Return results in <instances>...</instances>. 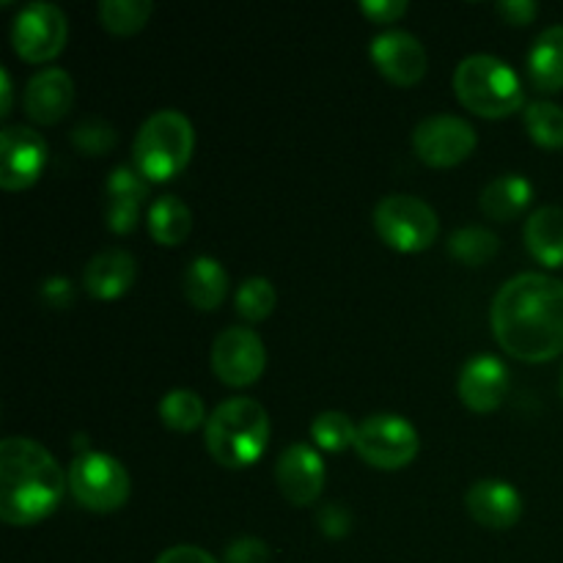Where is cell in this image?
Here are the masks:
<instances>
[{
	"label": "cell",
	"mask_w": 563,
	"mask_h": 563,
	"mask_svg": "<svg viewBox=\"0 0 563 563\" xmlns=\"http://www.w3.org/2000/svg\"><path fill=\"white\" fill-rule=\"evenodd\" d=\"M489 322L511 357L553 361L563 352V284L542 273L515 275L495 295Z\"/></svg>",
	"instance_id": "cell-1"
},
{
	"label": "cell",
	"mask_w": 563,
	"mask_h": 563,
	"mask_svg": "<svg viewBox=\"0 0 563 563\" xmlns=\"http://www.w3.org/2000/svg\"><path fill=\"white\" fill-rule=\"evenodd\" d=\"M69 476L55 456L31 438L0 443V517L9 526H36L58 509Z\"/></svg>",
	"instance_id": "cell-2"
},
{
	"label": "cell",
	"mask_w": 563,
	"mask_h": 563,
	"mask_svg": "<svg viewBox=\"0 0 563 563\" xmlns=\"http://www.w3.org/2000/svg\"><path fill=\"white\" fill-rule=\"evenodd\" d=\"M203 438L214 462L231 471L251 467L267 451L269 416L256 399L236 396L214 407Z\"/></svg>",
	"instance_id": "cell-3"
},
{
	"label": "cell",
	"mask_w": 563,
	"mask_h": 563,
	"mask_svg": "<svg viewBox=\"0 0 563 563\" xmlns=\"http://www.w3.org/2000/svg\"><path fill=\"white\" fill-rule=\"evenodd\" d=\"M454 93L462 108L484 119H504L526 102L517 71L495 55H467L454 71Z\"/></svg>",
	"instance_id": "cell-4"
},
{
	"label": "cell",
	"mask_w": 563,
	"mask_h": 563,
	"mask_svg": "<svg viewBox=\"0 0 563 563\" xmlns=\"http://www.w3.org/2000/svg\"><path fill=\"white\" fill-rule=\"evenodd\" d=\"M196 132L179 110H159L148 115L135 135L132 163L148 181H168L190 163Z\"/></svg>",
	"instance_id": "cell-5"
},
{
	"label": "cell",
	"mask_w": 563,
	"mask_h": 563,
	"mask_svg": "<svg viewBox=\"0 0 563 563\" xmlns=\"http://www.w3.org/2000/svg\"><path fill=\"white\" fill-rule=\"evenodd\" d=\"M69 489L80 506L108 515L126 504L132 482L115 456L102 451H82L69 465Z\"/></svg>",
	"instance_id": "cell-6"
},
{
	"label": "cell",
	"mask_w": 563,
	"mask_h": 563,
	"mask_svg": "<svg viewBox=\"0 0 563 563\" xmlns=\"http://www.w3.org/2000/svg\"><path fill=\"white\" fill-rule=\"evenodd\" d=\"M374 229L394 251L418 253L438 240L440 220L427 201L396 192L374 207Z\"/></svg>",
	"instance_id": "cell-7"
},
{
	"label": "cell",
	"mask_w": 563,
	"mask_h": 563,
	"mask_svg": "<svg viewBox=\"0 0 563 563\" xmlns=\"http://www.w3.org/2000/svg\"><path fill=\"white\" fill-rule=\"evenodd\" d=\"M418 449H421V438L407 418L377 412L357 423L355 451L363 456V462L379 471L407 467L418 456Z\"/></svg>",
	"instance_id": "cell-8"
},
{
	"label": "cell",
	"mask_w": 563,
	"mask_h": 563,
	"mask_svg": "<svg viewBox=\"0 0 563 563\" xmlns=\"http://www.w3.org/2000/svg\"><path fill=\"white\" fill-rule=\"evenodd\" d=\"M66 36H69L66 14L55 3H44V0L22 5L11 27V44L16 55L31 64H44L60 55V49L66 47Z\"/></svg>",
	"instance_id": "cell-9"
},
{
	"label": "cell",
	"mask_w": 563,
	"mask_h": 563,
	"mask_svg": "<svg viewBox=\"0 0 563 563\" xmlns=\"http://www.w3.org/2000/svg\"><path fill=\"white\" fill-rule=\"evenodd\" d=\"M476 130L451 113L429 115L412 132V148L432 168H451L467 159L476 148Z\"/></svg>",
	"instance_id": "cell-10"
},
{
	"label": "cell",
	"mask_w": 563,
	"mask_h": 563,
	"mask_svg": "<svg viewBox=\"0 0 563 563\" xmlns=\"http://www.w3.org/2000/svg\"><path fill=\"white\" fill-rule=\"evenodd\" d=\"M267 366V350L256 330L229 328L212 344V372L231 388L253 385Z\"/></svg>",
	"instance_id": "cell-11"
},
{
	"label": "cell",
	"mask_w": 563,
	"mask_h": 563,
	"mask_svg": "<svg viewBox=\"0 0 563 563\" xmlns=\"http://www.w3.org/2000/svg\"><path fill=\"white\" fill-rule=\"evenodd\" d=\"M47 165V143L31 126H5L0 132V187L9 192L36 185Z\"/></svg>",
	"instance_id": "cell-12"
},
{
	"label": "cell",
	"mask_w": 563,
	"mask_h": 563,
	"mask_svg": "<svg viewBox=\"0 0 563 563\" xmlns=\"http://www.w3.org/2000/svg\"><path fill=\"white\" fill-rule=\"evenodd\" d=\"M372 60L394 86L410 88L427 75V49L412 33L385 31L372 42Z\"/></svg>",
	"instance_id": "cell-13"
},
{
	"label": "cell",
	"mask_w": 563,
	"mask_h": 563,
	"mask_svg": "<svg viewBox=\"0 0 563 563\" xmlns=\"http://www.w3.org/2000/svg\"><path fill=\"white\" fill-rule=\"evenodd\" d=\"M275 482L291 506H311L324 489L322 456L306 443H295L280 454Z\"/></svg>",
	"instance_id": "cell-14"
},
{
	"label": "cell",
	"mask_w": 563,
	"mask_h": 563,
	"mask_svg": "<svg viewBox=\"0 0 563 563\" xmlns=\"http://www.w3.org/2000/svg\"><path fill=\"white\" fill-rule=\"evenodd\" d=\"M509 390V368L493 355H478L462 366L456 394L473 412H493L504 405Z\"/></svg>",
	"instance_id": "cell-15"
},
{
	"label": "cell",
	"mask_w": 563,
	"mask_h": 563,
	"mask_svg": "<svg viewBox=\"0 0 563 563\" xmlns=\"http://www.w3.org/2000/svg\"><path fill=\"white\" fill-rule=\"evenodd\" d=\"M465 506L473 520L493 531H506L522 517V498L509 482L482 478L465 495Z\"/></svg>",
	"instance_id": "cell-16"
},
{
	"label": "cell",
	"mask_w": 563,
	"mask_h": 563,
	"mask_svg": "<svg viewBox=\"0 0 563 563\" xmlns=\"http://www.w3.org/2000/svg\"><path fill=\"white\" fill-rule=\"evenodd\" d=\"M75 104V82L69 71L42 69L25 86V113L36 124H58Z\"/></svg>",
	"instance_id": "cell-17"
},
{
	"label": "cell",
	"mask_w": 563,
	"mask_h": 563,
	"mask_svg": "<svg viewBox=\"0 0 563 563\" xmlns=\"http://www.w3.org/2000/svg\"><path fill=\"white\" fill-rule=\"evenodd\" d=\"M135 258L124 247H108L88 262L82 284L97 300H115L135 284Z\"/></svg>",
	"instance_id": "cell-18"
},
{
	"label": "cell",
	"mask_w": 563,
	"mask_h": 563,
	"mask_svg": "<svg viewBox=\"0 0 563 563\" xmlns=\"http://www.w3.org/2000/svg\"><path fill=\"white\" fill-rule=\"evenodd\" d=\"M528 80L537 91L555 93L563 88V25H550L528 53Z\"/></svg>",
	"instance_id": "cell-19"
},
{
	"label": "cell",
	"mask_w": 563,
	"mask_h": 563,
	"mask_svg": "<svg viewBox=\"0 0 563 563\" xmlns=\"http://www.w3.org/2000/svg\"><path fill=\"white\" fill-rule=\"evenodd\" d=\"M181 289L198 311H214L229 291V273L212 256H196L181 275Z\"/></svg>",
	"instance_id": "cell-20"
},
{
	"label": "cell",
	"mask_w": 563,
	"mask_h": 563,
	"mask_svg": "<svg viewBox=\"0 0 563 563\" xmlns=\"http://www.w3.org/2000/svg\"><path fill=\"white\" fill-rule=\"evenodd\" d=\"M533 201V185L520 174H506L489 181L482 190V209L489 220L509 223L520 218Z\"/></svg>",
	"instance_id": "cell-21"
},
{
	"label": "cell",
	"mask_w": 563,
	"mask_h": 563,
	"mask_svg": "<svg viewBox=\"0 0 563 563\" xmlns=\"http://www.w3.org/2000/svg\"><path fill=\"white\" fill-rule=\"evenodd\" d=\"M526 245L544 267H563V209L542 207L528 218Z\"/></svg>",
	"instance_id": "cell-22"
},
{
	"label": "cell",
	"mask_w": 563,
	"mask_h": 563,
	"mask_svg": "<svg viewBox=\"0 0 563 563\" xmlns=\"http://www.w3.org/2000/svg\"><path fill=\"white\" fill-rule=\"evenodd\" d=\"M192 212L176 196H159L148 209V234L165 247H176L190 236Z\"/></svg>",
	"instance_id": "cell-23"
},
{
	"label": "cell",
	"mask_w": 563,
	"mask_h": 563,
	"mask_svg": "<svg viewBox=\"0 0 563 563\" xmlns=\"http://www.w3.org/2000/svg\"><path fill=\"white\" fill-rule=\"evenodd\" d=\"M159 418L174 432H192V429L209 421L203 401L198 399V394H192L187 388L168 390L163 396V401H159Z\"/></svg>",
	"instance_id": "cell-24"
},
{
	"label": "cell",
	"mask_w": 563,
	"mask_h": 563,
	"mask_svg": "<svg viewBox=\"0 0 563 563\" xmlns=\"http://www.w3.org/2000/svg\"><path fill=\"white\" fill-rule=\"evenodd\" d=\"M154 5L148 0H102L99 3V20L104 31L115 36H132L141 31L152 16Z\"/></svg>",
	"instance_id": "cell-25"
},
{
	"label": "cell",
	"mask_w": 563,
	"mask_h": 563,
	"mask_svg": "<svg viewBox=\"0 0 563 563\" xmlns=\"http://www.w3.org/2000/svg\"><path fill=\"white\" fill-rule=\"evenodd\" d=\"M498 236L487 229H478V225H467V229L454 231L449 240L451 256L460 264H467V267H482V264H487L498 253Z\"/></svg>",
	"instance_id": "cell-26"
},
{
	"label": "cell",
	"mask_w": 563,
	"mask_h": 563,
	"mask_svg": "<svg viewBox=\"0 0 563 563\" xmlns=\"http://www.w3.org/2000/svg\"><path fill=\"white\" fill-rule=\"evenodd\" d=\"M311 438L322 451L339 454V451H346L350 445H355L357 427L352 423V418L346 416V412L328 410V412H319V416L313 418Z\"/></svg>",
	"instance_id": "cell-27"
},
{
	"label": "cell",
	"mask_w": 563,
	"mask_h": 563,
	"mask_svg": "<svg viewBox=\"0 0 563 563\" xmlns=\"http://www.w3.org/2000/svg\"><path fill=\"white\" fill-rule=\"evenodd\" d=\"M528 135L544 148L563 146V108L555 102H531L526 108Z\"/></svg>",
	"instance_id": "cell-28"
},
{
	"label": "cell",
	"mask_w": 563,
	"mask_h": 563,
	"mask_svg": "<svg viewBox=\"0 0 563 563\" xmlns=\"http://www.w3.org/2000/svg\"><path fill=\"white\" fill-rule=\"evenodd\" d=\"M278 295H275V286L267 278H247L245 284L236 289L234 306L245 322H262L273 313Z\"/></svg>",
	"instance_id": "cell-29"
},
{
	"label": "cell",
	"mask_w": 563,
	"mask_h": 563,
	"mask_svg": "<svg viewBox=\"0 0 563 563\" xmlns=\"http://www.w3.org/2000/svg\"><path fill=\"white\" fill-rule=\"evenodd\" d=\"M71 143H75L77 152L99 157L115 146V130L102 119H86L71 130Z\"/></svg>",
	"instance_id": "cell-30"
},
{
	"label": "cell",
	"mask_w": 563,
	"mask_h": 563,
	"mask_svg": "<svg viewBox=\"0 0 563 563\" xmlns=\"http://www.w3.org/2000/svg\"><path fill=\"white\" fill-rule=\"evenodd\" d=\"M104 196L143 203L148 198V179L135 165H119V168L110 170L108 181H104Z\"/></svg>",
	"instance_id": "cell-31"
},
{
	"label": "cell",
	"mask_w": 563,
	"mask_h": 563,
	"mask_svg": "<svg viewBox=\"0 0 563 563\" xmlns=\"http://www.w3.org/2000/svg\"><path fill=\"white\" fill-rule=\"evenodd\" d=\"M141 207L143 203L126 201V198H108V203H104V223L115 234H130V231L137 229Z\"/></svg>",
	"instance_id": "cell-32"
},
{
	"label": "cell",
	"mask_w": 563,
	"mask_h": 563,
	"mask_svg": "<svg viewBox=\"0 0 563 563\" xmlns=\"http://www.w3.org/2000/svg\"><path fill=\"white\" fill-rule=\"evenodd\" d=\"M223 563H269V548L267 542L253 537L234 539V542L225 548Z\"/></svg>",
	"instance_id": "cell-33"
},
{
	"label": "cell",
	"mask_w": 563,
	"mask_h": 563,
	"mask_svg": "<svg viewBox=\"0 0 563 563\" xmlns=\"http://www.w3.org/2000/svg\"><path fill=\"white\" fill-rule=\"evenodd\" d=\"M317 522H319V531H322L324 537L341 539V537H346V533H350L352 515L341 504H328L322 511H319Z\"/></svg>",
	"instance_id": "cell-34"
},
{
	"label": "cell",
	"mask_w": 563,
	"mask_h": 563,
	"mask_svg": "<svg viewBox=\"0 0 563 563\" xmlns=\"http://www.w3.org/2000/svg\"><path fill=\"white\" fill-rule=\"evenodd\" d=\"M407 0H363L361 11L372 22H379V25H388V22L401 20L407 14Z\"/></svg>",
	"instance_id": "cell-35"
},
{
	"label": "cell",
	"mask_w": 563,
	"mask_h": 563,
	"mask_svg": "<svg viewBox=\"0 0 563 563\" xmlns=\"http://www.w3.org/2000/svg\"><path fill=\"white\" fill-rule=\"evenodd\" d=\"M42 297L49 308L64 311L75 302V286H71L69 278H47L42 284Z\"/></svg>",
	"instance_id": "cell-36"
},
{
	"label": "cell",
	"mask_w": 563,
	"mask_h": 563,
	"mask_svg": "<svg viewBox=\"0 0 563 563\" xmlns=\"http://www.w3.org/2000/svg\"><path fill=\"white\" fill-rule=\"evenodd\" d=\"M498 14L504 16L509 25H528V22L537 20L539 5L533 0H500Z\"/></svg>",
	"instance_id": "cell-37"
},
{
	"label": "cell",
	"mask_w": 563,
	"mask_h": 563,
	"mask_svg": "<svg viewBox=\"0 0 563 563\" xmlns=\"http://www.w3.org/2000/svg\"><path fill=\"white\" fill-rule=\"evenodd\" d=\"M154 563H218V559L196 544H176V548L165 550Z\"/></svg>",
	"instance_id": "cell-38"
},
{
	"label": "cell",
	"mask_w": 563,
	"mask_h": 563,
	"mask_svg": "<svg viewBox=\"0 0 563 563\" xmlns=\"http://www.w3.org/2000/svg\"><path fill=\"white\" fill-rule=\"evenodd\" d=\"M11 97H14V88H11L9 71L0 69V115L11 113Z\"/></svg>",
	"instance_id": "cell-39"
},
{
	"label": "cell",
	"mask_w": 563,
	"mask_h": 563,
	"mask_svg": "<svg viewBox=\"0 0 563 563\" xmlns=\"http://www.w3.org/2000/svg\"><path fill=\"white\" fill-rule=\"evenodd\" d=\"M561 396H563V368H561Z\"/></svg>",
	"instance_id": "cell-40"
}]
</instances>
